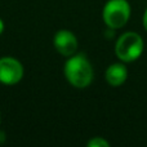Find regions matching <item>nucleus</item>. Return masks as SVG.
<instances>
[{"mask_svg": "<svg viewBox=\"0 0 147 147\" xmlns=\"http://www.w3.org/2000/svg\"><path fill=\"white\" fill-rule=\"evenodd\" d=\"M23 76V67L20 61L12 57L0 58V83L5 85L17 84Z\"/></svg>", "mask_w": 147, "mask_h": 147, "instance_id": "4", "label": "nucleus"}, {"mask_svg": "<svg viewBox=\"0 0 147 147\" xmlns=\"http://www.w3.org/2000/svg\"><path fill=\"white\" fill-rule=\"evenodd\" d=\"M130 4L127 0H109L103 7L102 17L107 27L112 30L124 27L130 18Z\"/></svg>", "mask_w": 147, "mask_h": 147, "instance_id": "3", "label": "nucleus"}, {"mask_svg": "<svg viewBox=\"0 0 147 147\" xmlns=\"http://www.w3.org/2000/svg\"><path fill=\"white\" fill-rule=\"evenodd\" d=\"M145 43L140 34L134 31H128L119 36L115 44V54L124 63L138 59L143 53Z\"/></svg>", "mask_w": 147, "mask_h": 147, "instance_id": "2", "label": "nucleus"}, {"mask_svg": "<svg viewBox=\"0 0 147 147\" xmlns=\"http://www.w3.org/2000/svg\"><path fill=\"white\" fill-rule=\"evenodd\" d=\"M110 143L102 137H94L88 142V147H109Z\"/></svg>", "mask_w": 147, "mask_h": 147, "instance_id": "7", "label": "nucleus"}, {"mask_svg": "<svg viewBox=\"0 0 147 147\" xmlns=\"http://www.w3.org/2000/svg\"><path fill=\"white\" fill-rule=\"evenodd\" d=\"M142 22H143V27H145V30L147 31V8H146L145 13H143V20H142Z\"/></svg>", "mask_w": 147, "mask_h": 147, "instance_id": "8", "label": "nucleus"}, {"mask_svg": "<svg viewBox=\"0 0 147 147\" xmlns=\"http://www.w3.org/2000/svg\"><path fill=\"white\" fill-rule=\"evenodd\" d=\"M54 47L59 54L65 57H71L78 49V39L71 31L61 30L54 35Z\"/></svg>", "mask_w": 147, "mask_h": 147, "instance_id": "5", "label": "nucleus"}, {"mask_svg": "<svg viewBox=\"0 0 147 147\" xmlns=\"http://www.w3.org/2000/svg\"><path fill=\"white\" fill-rule=\"evenodd\" d=\"M4 140H5V138H4V133H3V132H0V143H3V142H4Z\"/></svg>", "mask_w": 147, "mask_h": 147, "instance_id": "10", "label": "nucleus"}, {"mask_svg": "<svg viewBox=\"0 0 147 147\" xmlns=\"http://www.w3.org/2000/svg\"><path fill=\"white\" fill-rule=\"evenodd\" d=\"M65 75L72 86L86 88L93 80V67L84 54L71 56L65 65Z\"/></svg>", "mask_w": 147, "mask_h": 147, "instance_id": "1", "label": "nucleus"}, {"mask_svg": "<svg viewBox=\"0 0 147 147\" xmlns=\"http://www.w3.org/2000/svg\"><path fill=\"white\" fill-rule=\"evenodd\" d=\"M3 31H4V23H3V21L0 20V35L3 34Z\"/></svg>", "mask_w": 147, "mask_h": 147, "instance_id": "9", "label": "nucleus"}, {"mask_svg": "<svg viewBox=\"0 0 147 147\" xmlns=\"http://www.w3.org/2000/svg\"><path fill=\"white\" fill-rule=\"evenodd\" d=\"M105 78H106V81L111 86L123 85L128 79V69L124 65V62L110 65L107 67L106 72H105Z\"/></svg>", "mask_w": 147, "mask_h": 147, "instance_id": "6", "label": "nucleus"}]
</instances>
